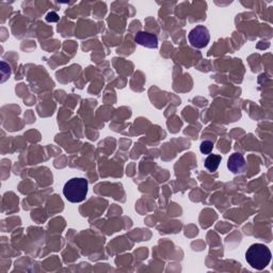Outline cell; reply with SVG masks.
Wrapping results in <instances>:
<instances>
[{"mask_svg": "<svg viewBox=\"0 0 273 273\" xmlns=\"http://www.w3.org/2000/svg\"><path fill=\"white\" fill-rule=\"evenodd\" d=\"M272 254L270 249L263 243H254L248 249L245 259L252 268L263 270L270 264Z\"/></svg>", "mask_w": 273, "mask_h": 273, "instance_id": "6da1fadb", "label": "cell"}, {"mask_svg": "<svg viewBox=\"0 0 273 273\" xmlns=\"http://www.w3.org/2000/svg\"><path fill=\"white\" fill-rule=\"evenodd\" d=\"M89 190V182L86 179L75 177L64 185L63 194L65 199L71 203L84 202L87 197Z\"/></svg>", "mask_w": 273, "mask_h": 273, "instance_id": "7a4b0ae2", "label": "cell"}, {"mask_svg": "<svg viewBox=\"0 0 273 273\" xmlns=\"http://www.w3.org/2000/svg\"><path fill=\"white\" fill-rule=\"evenodd\" d=\"M188 39L190 44L192 45L194 48L201 49L208 45L210 41V34L206 27L203 25H199L189 32Z\"/></svg>", "mask_w": 273, "mask_h": 273, "instance_id": "3957f363", "label": "cell"}, {"mask_svg": "<svg viewBox=\"0 0 273 273\" xmlns=\"http://www.w3.org/2000/svg\"><path fill=\"white\" fill-rule=\"evenodd\" d=\"M135 41L141 46L147 47V48H157L158 47V39L153 33L141 31L136 34Z\"/></svg>", "mask_w": 273, "mask_h": 273, "instance_id": "277c9868", "label": "cell"}, {"mask_svg": "<svg viewBox=\"0 0 273 273\" xmlns=\"http://www.w3.org/2000/svg\"><path fill=\"white\" fill-rule=\"evenodd\" d=\"M245 166H247V162H245L244 157L239 153H235L233 155H230V157L228 160V168L230 172L234 174L243 172L245 169Z\"/></svg>", "mask_w": 273, "mask_h": 273, "instance_id": "5b68a950", "label": "cell"}, {"mask_svg": "<svg viewBox=\"0 0 273 273\" xmlns=\"http://www.w3.org/2000/svg\"><path fill=\"white\" fill-rule=\"evenodd\" d=\"M221 160H222V157L220 155L210 154L207 158L205 159L204 166L209 171V172H215V171H217L218 168H219Z\"/></svg>", "mask_w": 273, "mask_h": 273, "instance_id": "8992f818", "label": "cell"}, {"mask_svg": "<svg viewBox=\"0 0 273 273\" xmlns=\"http://www.w3.org/2000/svg\"><path fill=\"white\" fill-rule=\"evenodd\" d=\"M213 148H214V143L209 140L203 141L201 143L200 149H201V153L204 155H209L211 153V151H213Z\"/></svg>", "mask_w": 273, "mask_h": 273, "instance_id": "52a82bcc", "label": "cell"}, {"mask_svg": "<svg viewBox=\"0 0 273 273\" xmlns=\"http://www.w3.org/2000/svg\"><path fill=\"white\" fill-rule=\"evenodd\" d=\"M46 20H47V22H49V23H56L59 20V15L57 14V13L50 12L46 15Z\"/></svg>", "mask_w": 273, "mask_h": 273, "instance_id": "ba28073f", "label": "cell"}]
</instances>
